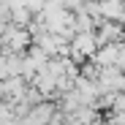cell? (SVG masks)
<instances>
[{
	"label": "cell",
	"instance_id": "obj_1",
	"mask_svg": "<svg viewBox=\"0 0 125 125\" xmlns=\"http://www.w3.org/2000/svg\"><path fill=\"white\" fill-rule=\"evenodd\" d=\"M101 65H117V60H120V46H114V44H109L106 49H101L98 52V57H95Z\"/></svg>",
	"mask_w": 125,
	"mask_h": 125
},
{
	"label": "cell",
	"instance_id": "obj_2",
	"mask_svg": "<svg viewBox=\"0 0 125 125\" xmlns=\"http://www.w3.org/2000/svg\"><path fill=\"white\" fill-rule=\"evenodd\" d=\"M73 49H76L79 54H95V38L87 35V33H82V35L73 41Z\"/></svg>",
	"mask_w": 125,
	"mask_h": 125
},
{
	"label": "cell",
	"instance_id": "obj_3",
	"mask_svg": "<svg viewBox=\"0 0 125 125\" xmlns=\"http://www.w3.org/2000/svg\"><path fill=\"white\" fill-rule=\"evenodd\" d=\"M117 35H120V27H112V25H106V27L101 30V41H112Z\"/></svg>",
	"mask_w": 125,
	"mask_h": 125
}]
</instances>
